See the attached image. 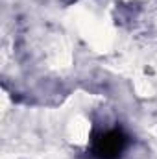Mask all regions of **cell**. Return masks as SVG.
<instances>
[{
    "label": "cell",
    "instance_id": "obj_1",
    "mask_svg": "<svg viewBox=\"0 0 157 159\" xmlns=\"http://www.w3.org/2000/svg\"><path fill=\"white\" fill-rule=\"evenodd\" d=\"M126 146V137L118 129H109L92 139V152L98 159H117Z\"/></svg>",
    "mask_w": 157,
    "mask_h": 159
}]
</instances>
